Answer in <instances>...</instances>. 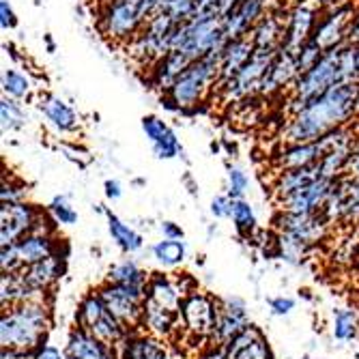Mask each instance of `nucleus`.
I'll return each mask as SVG.
<instances>
[{
    "mask_svg": "<svg viewBox=\"0 0 359 359\" xmlns=\"http://www.w3.org/2000/svg\"><path fill=\"white\" fill-rule=\"evenodd\" d=\"M222 351L224 359H273L267 336L252 323L233 340H228Z\"/></svg>",
    "mask_w": 359,
    "mask_h": 359,
    "instance_id": "18",
    "label": "nucleus"
},
{
    "mask_svg": "<svg viewBox=\"0 0 359 359\" xmlns=\"http://www.w3.org/2000/svg\"><path fill=\"white\" fill-rule=\"evenodd\" d=\"M276 226H278L280 233H286V235L295 237V239H299L312 248V245L325 241V237L330 235L332 222L323 215V211H318V213H286V211H280V215L276 217Z\"/></svg>",
    "mask_w": 359,
    "mask_h": 359,
    "instance_id": "13",
    "label": "nucleus"
},
{
    "mask_svg": "<svg viewBox=\"0 0 359 359\" xmlns=\"http://www.w3.org/2000/svg\"><path fill=\"white\" fill-rule=\"evenodd\" d=\"M250 187L248 175L239 166H228V196L233 198H243Z\"/></svg>",
    "mask_w": 359,
    "mask_h": 359,
    "instance_id": "41",
    "label": "nucleus"
},
{
    "mask_svg": "<svg viewBox=\"0 0 359 359\" xmlns=\"http://www.w3.org/2000/svg\"><path fill=\"white\" fill-rule=\"evenodd\" d=\"M181 323V314L168 310L164 306H157L155 302L144 297V312H142V327L149 330L157 338H168L175 334L177 325Z\"/></svg>",
    "mask_w": 359,
    "mask_h": 359,
    "instance_id": "25",
    "label": "nucleus"
},
{
    "mask_svg": "<svg viewBox=\"0 0 359 359\" xmlns=\"http://www.w3.org/2000/svg\"><path fill=\"white\" fill-rule=\"evenodd\" d=\"M351 46H359V7L355 11V18L351 22V28H348V41Z\"/></svg>",
    "mask_w": 359,
    "mask_h": 359,
    "instance_id": "53",
    "label": "nucleus"
},
{
    "mask_svg": "<svg viewBox=\"0 0 359 359\" xmlns=\"http://www.w3.org/2000/svg\"><path fill=\"white\" fill-rule=\"evenodd\" d=\"M239 3H241V0H219V18L228 15Z\"/></svg>",
    "mask_w": 359,
    "mask_h": 359,
    "instance_id": "56",
    "label": "nucleus"
},
{
    "mask_svg": "<svg viewBox=\"0 0 359 359\" xmlns=\"http://www.w3.org/2000/svg\"><path fill=\"white\" fill-rule=\"evenodd\" d=\"M248 325H250V316H248L245 304L239 297L224 299L219 304L217 325H215L211 340L217 342V346H224L228 340H233L239 332H243Z\"/></svg>",
    "mask_w": 359,
    "mask_h": 359,
    "instance_id": "20",
    "label": "nucleus"
},
{
    "mask_svg": "<svg viewBox=\"0 0 359 359\" xmlns=\"http://www.w3.org/2000/svg\"><path fill=\"white\" fill-rule=\"evenodd\" d=\"M22 201H24V189L5 181L3 183V203H22Z\"/></svg>",
    "mask_w": 359,
    "mask_h": 359,
    "instance_id": "49",
    "label": "nucleus"
},
{
    "mask_svg": "<svg viewBox=\"0 0 359 359\" xmlns=\"http://www.w3.org/2000/svg\"><path fill=\"white\" fill-rule=\"evenodd\" d=\"M22 273L28 280V284L43 295V292L60 278V273H62V260H60L58 254H52L46 260H39V263H35V265L24 267Z\"/></svg>",
    "mask_w": 359,
    "mask_h": 359,
    "instance_id": "28",
    "label": "nucleus"
},
{
    "mask_svg": "<svg viewBox=\"0 0 359 359\" xmlns=\"http://www.w3.org/2000/svg\"><path fill=\"white\" fill-rule=\"evenodd\" d=\"M278 50H254L252 58L248 60L245 67L226 84H222L213 95L222 97L224 104H241L250 97L260 93V84L269 69L271 60L276 58Z\"/></svg>",
    "mask_w": 359,
    "mask_h": 359,
    "instance_id": "8",
    "label": "nucleus"
},
{
    "mask_svg": "<svg viewBox=\"0 0 359 359\" xmlns=\"http://www.w3.org/2000/svg\"><path fill=\"white\" fill-rule=\"evenodd\" d=\"M359 336V310L338 308L334 310V338L340 342L355 340Z\"/></svg>",
    "mask_w": 359,
    "mask_h": 359,
    "instance_id": "32",
    "label": "nucleus"
},
{
    "mask_svg": "<svg viewBox=\"0 0 359 359\" xmlns=\"http://www.w3.org/2000/svg\"><path fill=\"white\" fill-rule=\"evenodd\" d=\"M144 292H147V299L155 302L157 306H164L168 310H175V312L181 310V302L187 295V292L183 290V286L175 284L172 280H168L164 276L149 278V282L144 286Z\"/></svg>",
    "mask_w": 359,
    "mask_h": 359,
    "instance_id": "26",
    "label": "nucleus"
},
{
    "mask_svg": "<svg viewBox=\"0 0 359 359\" xmlns=\"http://www.w3.org/2000/svg\"><path fill=\"white\" fill-rule=\"evenodd\" d=\"M26 121L28 116L26 110L22 108V102H15L11 97H3V102H0V127H3V132H20Z\"/></svg>",
    "mask_w": 359,
    "mask_h": 359,
    "instance_id": "35",
    "label": "nucleus"
},
{
    "mask_svg": "<svg viewBox=\"0 0 359 359\" xmlns=\"http://www.w3.org/2000/svg\"><path fill=\"white\" fill-rule=\"evenodd\" d=\"M276 248H278V256L290 265H297L299 260L306 256V252L310 250V245H306L304 241L290 237L286 233H278L276 237Z\"/></svg>",
    "mask_w": 359,
    "mask_h": 359,
    "instance_id": "37",
    "label": "nucleus"
},
{
    "mask_svg": "<svg viewBox=\"0 0 359 359\" xmlns=\"http://www.w3.org/2000/svg\"><path fill=\"white\" fill-rule=\"evenodd\" d=\"M231 217H233V222L237 226V231L243 233V235H250L256 228V213H254L252 205L245 198H235Z\"/></svg>",
    "mask_w": 359,
    "mask_h": 359,
    "instance_id": "38",
    "label": "nucleus"
},
{
    "mask_svg": "<svg viewBox=\"0 0 359 359\" xmlns=\"http://www.w3.org/2000/svg\"><path fill=\"white\" fill-rule=\"evenodd\" d=\"M357 118H359V93H357Z\"/></svg>",
    "mask_w": 359,
    "mask_h": 359,
    "instance_id": "59",
    "label": "nucleus"
},
{
    "mask_svg": "<svg viewBox=\"0 0 359 359\" xmlns=\"http://www.w3.org/2000/svg\"><path fill=\"white\" fill-rule=\"evenodd\" d=\"M191 65V60L183 54V52H179V50H170L164 58H161L155 67L149 72V82H151V86L153 88H157V90H161V93H166L172 84H175V80L189 67Z\"/></svg>",
    "mask_w": 359,
    "mask_h": 359,
    "instance_id": "23",
    "label": "nucleus"
},
{
    "mask_svg": "<svg viewBox=\"0 0 359 359\" xmlns=\"http://www.w3.org/2000/svg\"><path fill=\"white\" fill-rule=\"evenodd\" d=\"M32 299H41V292H37L28 284L22 271L3 273V278H0V302H3V308L7 306L13 308L18 304L32 302Z\"/></svg>",
    "mask_w": 359,
    "mask_h": 359,
    "instance_id": "27",
    "label": "nucleus"
},
{
    "mask_svg": "<svg viewBox=\"0 0 359 359\" xmlns=\"http://www.w3.org/2000/svg\"><path fill=\"white\" fill-rule=\"evenodd\" d=\"M142 132L149 138V142H155V140H159L161 136H166L170 132V125L164 123L155 114H149V116L142 118Z\"/></svg>",
    "mask_w": 359,
    "mask_h": 359,
    "instance_id": "43",
    "label": "nucleus"
},
{
    "mask_svg": "<svg viewBox=\"0 0 359 359\" xmlns=\"http://www.w3.org/2000/svg\"><path fill=\"white\" fill-rule=\"evenodd\" d=\"M155 15V0H106L97 7V30L114 48L132 43L149 18Z\"/></svg>",
    "mask_w": 359,
    "mask_h": 359,
    "instance_id": "3",
    "label": "nucleus"
},
{
    "mask_svg": "<svg viewBox=\"0 0 359 359\" xmlns=\"http://www.w3.org/2000/svg\"><path fill=\"white\" fill-rule=\"evenodd\" d=\"M0 359H28V353L15 351V348H3V357Z\"/></svg>",
    "mask_w": 359,
    "mask_h": 359,
    "instance_id": "57",
    "label": "nucleus"
},
{
    "mask_svg": "<svg viewBox=\"0 0 359 359\" xmlns=\"http://www.w3.org/2000/svg\"><path fill=\"white\" fill-rule=\"evenodd\" d=\"M233 205H235V198L233 196H215V198L211 201V213L215 217H231L233 215Z\"/></svg>",
    "mask_w": 359,
    "mask_h": 359,
    "instance_id": "45",
    "label": "nucleus"
},
{
    "mask_svg": "<svg viewBox=\"0 0 359 359\" xmlns=\"http://www.w3.org/2000/svg\"><path fill=\"white\" fill-rule=\"evenodd\" d=\"M346 177H351V179H357V181H359V142H357L355 153H353V157H351V161H348Z\"/></svg>",
    "mask_w": 359,
    "mask_h": 359,
    "instance_id": "52",
    "label": "nucleus"
},
{
    "mask_svg": "<svg viewBox=\"0 0 359 359\" xmlns=\"http://www.w3.org/2000/svg\"><path fill=\"white\" fill-rule=\"evenodd\" d=\"M280 0H241V3L224 15V35L228 41L245 37L252 32V28L267 15L271 7H276Z\"/></svg>",
    "mask_w": 359,
    "mask_h": 359,
    "instance_id": "15",
    "label": "nucleus"
},
{
    "mask_svg": "<svg viewBox=\"0 0 359 359\" xmlns=\"http://www.w3.org/2000/svg\"><path fill=\"white\" fill-rule=\"evenodd\" d=\"M48 213L54 219V224H60V226H72L78 222V211L72 207V203L65 198V196H56L48 207Z\"/></svg>",
    "mask_w": 359,
    "mask_h": 359,
    "instance_id": "39",
    "label": "nucleus"
},
{
    "mask_svg": "<svg viewBox=\"0 0 359 359\" xmlns=\"http://www.w3.org/2000/svg\"><path fill=\"white\" fill-rule=\"evenodd\" d=\"M338 179H316L310 185L292 191L286 198L278 201L280 211L286 213H318L332 196Z\"/></svg>",
    "mask_w": 359,
    "mask_h": 359,
    "instance_id": "16",
    "label": "nucleus"
},
{
    "mask_svg": "<svg viewBox=\"0 0 359 359\" xmlns=\"http://www.w3.org/2000/svg\"><path fill=\"white\" fill-rule=\"evenodd\" d=\"M325 52L310 39L302 50H299V54H297V67H299V76L302 74H306V72H310L314 65L320 60V56H323Z\"/></svg>",
    "mask_w": 359,
    "mask_h": 359,
    "instance_id": "42",
    "label": "nucleus"
},
{
    "mask_svg": "<svg viewBox=\"0 0 359 359\" xmlns=\"http://www.w3.org/2000/svg\"><path fill=\"white\" fill-rule=\"evenodd\" d=\"M0 26L5 30H13L18 26V18L13 7L9 5V0H0Z\"/></svg>",
    "mask_w": 359,
    "mask_h": 359,
    "instance_id": "47",
    "label": "nucleus"
},
{
    "mask_svg": "<svg viewBox=\"0 0 359 359\" xmlns=\"http://www.w3.org/2000/svg\"><path fill=\"white\" fill-rule=\"evenodd\" d=\"M314 3L320 7V11H327V9H336V7H342L346 3H353V0H314Z\"/></svg>",
    "mask_w": 359,
    "mask_h": 359,
    "instance_id": "55",
    "label": "nucleus"
},
{
    "mask_svg": "<svg viewBox=\"0 0 359 359\" xmlns=\"http://www.w3.org/2000/svg\"><path fill=\"white\" fill-rule=\"evenodd\" d=\"M299 78V67H297V54H292L284 48L278 50L276 58L271 60L269 69L260 84V93L263 97H271L276 93H282L286 86H292Z\"/></svg>",
    "mask_w": 359,
    "mask_h": 359,
    "instance_id": "19",
    "label": "nucleus"
},
{
    "mask_svg": "<svg viewBox=\"0 0 359 359\" xmlns=\"http://www.w3.org/2000/svg\"><path fill=\"white\" fill-rule=\"evenodd\" d=\"M0 269L3 273H18L24 269L22 260L18 256V248L13 245H3V252H0Z\"/></svg>",
    "mask_w": 359,
    "mask_h": 359,
    "instance_id": "44",
    "label": "nucleus"
},
{
    "mask_svg": "<svg viewBox=\"0 0 359 359\" xmlns=\"http://www.w3.org/2000/svg\"><path fill=\"white\" fill-rule=\"evenodd\" d=\"M357 310H359V306H357Z\"/></svg>",
    "mask_w": 359,
    "mask_h": 359,
    "instance_id": "60",
    "label": "nucleus"
},
{
    "mask_svg": "<svg viewBox=\"0 0 359 359\" xmlns=\"http://www.w3.org/2000/svg\"><path fill=\"white\" fill-rule=\"evenodd\" d=\"M357 93L359 82H340L308 108L286 121L282 129V144H306L327 136L334 129L348 125L357 118Z\"/></svg>",
    "mask_w": 359,
    "mask_h": 359,
    "instance_id": "1",
    "label": "nucleus"
},
{
    "mask_svg": "<svg viewBox=\"0 0 359 359\" xmlns=\"http://www.w3.org/2000/svg\"><path fill=\"white\" fill-rule=\"evenodd\" d=\"M41 211L26 201L3 203L0 209V245H13L35 231Z\"/></svg>",
    "mask_w": 359,
    "mask_h": 359,
    "instance_id": "12",
    "label": "nucleus"
},
{
    "mask_svg": "<svg viewBox=\"0 0 359 359\" xmlns=\"http://www.w3.org/2000/svg\"><path fill=\"white\" fill-rule=\"evenodd\" d=\"M121 194H123V189H121L118 181H106V196L110 201H118Z\"/></svg>",
    "mask_w": 359,
    "mask_h": 359,
    "instance_id": "54",
    "label": "nucleus"
},
{
    "mask_svg": "<svg viewBox=\"0 0 359 359\" xmlns=\"http://www.w3.org/2000/svg\"><path fill=\"white\" fill-rule=\"evenodd\" d=\"M76 320H78V327L86 330L97 340H102L110 346L121 344L129 334L125 325L108 310L100 292H88V295L80 302Z\"/></svg>",
    "mask_w": 359,
    "mask_h": 359,
    "instance_id": "7",
    "label": "nucleus"
},
{
    "mask_svg": "<svg viewBox=\"0 0 359 359\" xmlns=\"http://www.w3.org/2000/svg\"><path fill=\"white\" fill-rule=\"evenodd\" d=\"M161 233H164L166 239H183V228L175 222H164L161 224Z\"/></svg>",
    "mask_w": 359,
    "mask_h": 359,
    "instance_id": "50",
    "label": "nucleus"
},
{
    "mask_svg": "<svg viewBox=\"0 0 359 359\" xmlns=\"http://www.w3.org/2000/svg\"><path fill=\"white\" fill-rule=\"evenodd\" d=\"M295 308V299L292 297H273V299H269V310H271V314H276V316H286V314H290V310Z\"/></svg>",
    "mask_w": 359,
    "mask_h": 359,
    "instance_id": "48",
    "label": "nucleus"
},
{
    "mask_svg": "<svg viewBox=\"0 0 359 359\" xmlns=\"http://www.w3.org/2000/svg\"><path fill=\"white\" fill-rule=\"evenodd\" d=\"M118 359H168V351L153 334L140 336L136 332H129L118 344Z\"/></svg>",
    "mask_w": 359,
    "mask_h": 359,
    "instance_id": "24",
    "label": "nucleus"
},
{
    "mask_svg": "<svg viewBox=\"0 0 359 359\" xmlns=\"http://www.w3.org/2000/svg\"><path fill=\"white\" fill-rule=\"evenodd\" d=\"M35 359H67V353H60L56 346H39Z\"/></svg>",
    "mask_w": 359,
    "mask_h": 359,
    "instance_id": "51",
    "label": "nucleus"
},
{
    "mask_svg": "<svg viewBox=\"0 0 359 359\" xmlns=\"http://www.w3.org/2000/svg\"><path fill=\"white\" fill-rule=\"evenodd\" d=\"M254 43L250 39V35L245 37H239V39H233V41H228L222 50V58H219V78H217V84H215V90L226 84L228 80H233L245 65L248 60L252 58L254 54ZM213 90V93H215Z\"/></svg>",
    "mask_w": 359,
    "mask_h": 359,
    "instance_id": "21",
    "label": "nucleus"
},
{
    "mask_svg": "<svg viewBox=\"0 0 359 359\" xmlns=\"http://www.w3.org/2000/svg\"><path fill=\"white\" fill-rule=\"evenodd\" d=\"M219 15V0H194L191 18H209Z\"/></svg>",
    "mask_w": 359,
    "mask_h": 359,
    "instance_id": "46",
    "label": "nucleus"
},
{
    "mask_svg": "<svg viewBox=\"0 0 359 359\" xmlns=\"http://www.w3.org/2000/svg\"><path fill=\"white\" fill-rule=\"evenodd\" d=\"M357 7H359V3L353 0V3H346L342 7L320 11L316 28L312 32V41L323 52H330L334 48L344 46L348 41V28H351Z\"/></svg>",
    "mask_w": 359,
    "mask_h": 359,
    "instance_id": "10",
    "label": "nucleus"
},
{
    "mask_svg": "<svg viewBox=\"0 0 359 359\" xmlns=\"http://www.w3.org/2000/svg\"><path fill=\"white\" fill-rule=\"evenodd\" d=\"M39 110L43 112V116L50 121V125L60 134H78L80 132V116L78 112L65 102L60 100L58 95L52 93H43L39 100Z\"/></svg>",
    "mask_w": 359,
    "mask_h": 359,
    "instance_id": "22",
    "label": "nucleus"
},
{
    "mask_svg": "<svg viewBox=\"0 0 359 359\" xmlns=\"http://www.w3.org/2000/svg\"><path fill=\"white\" fill-rule=\"evenodd\" d=\"M108 231H110V237L112 241L127 254H134L142 248L144 239L142 235H138L132 226H127L123 219H118L114 213H108Z\"/></svg>",
    "mask_w": 359,
    "mask_h": 359,
    "instance_id": "31",
    "label": "nucleus"
},
{
    "mask_svg": "<svg viewBox=\"0 0 359 359\" xmlns=\"http://www.w3.org/2000/svg\"><path fill=\"white\" fill-rule=\"evenodd\" d=\"M50 325L48 306L41 299H32L9 308L0 318V344L3 348L35 351L41 346Z\"/></svg>",
    "mask_w": 359,
    "mask_h": 359,
    "instance_id": "4",
    "label": "nucleus"
},
{
    "mask_svg": "<svg viewBox=\"0 0 359 359\" xmlns=\"http://www.w3.org/2000/svg\"><path fill=\"white\" fill-rule=\"evenodd\" d=\"M217 312L219 306L203 295V292H187L181 302V323L183 327L194 336V338H203V340H211L215 325H217Z\"/></svg>",
    "mask_w": 359,
    "mask_h": 359,
    "instance_id": "11",
    "label": "nucleus"
},
{
    "mask_svg": "<svg viewBox=\"0 0 359 359\" xmlns=\"http://www.w3.org/2000/svg\"><path fill=\"white\" fill-rule=\"evenodd\" d=\"M151 147H153V153H155L157 159H175L183 151V147H181V142H179V138H177V134L172 132V129L166 136H161L159 140L151 142Z\"/></svg>",
    "mask_w": 359,
    "mask_h": 359,
    "instance_id": "40",
    "label": "nucleus"
},
{
    "mask_svg": "<svg viewBox=\"0 0 359 359\" xmlns=\"http://www.w3.org/2000/svg\"><path fill=\"white\" fill-rule=\"evenodd\" d=\"M3 93L5 97H11L15 102H28L32 97V82L26 74L18 69H5L3 72Z\"/></svg>",
    "mask_w": 359,
    "mask_h": 359,
    "instance_id": "34",
    "label": "nucleus"
},
{
    "mask_svg": "<svg viewBox=\"0 0 359 359\" xmlns=\"http://www.w3.org/2000/svg\"><path fill=\"white\" fill-rule=\"evenodd\" d=\"M18 248V256L22 260V265H35L39 260H46L48 256L56 254L54 252V239L52 235H41V233H30L24 239H20L15 243Z\"/></svg>",
    "mask_w": 359,
    "mask_h": 359,
    "instance_id": "30",
    "label": "nucleus"
},
{
    "mask_svg": "<svg viewBox=\"0 0 359 359\" xmlns=\"http://www.w3.org/2000/svg\"><path fill=\"white\" fill-rule=\"evenodd\" d=\"M359 82L357 80V46L344 43L325 52L320 60L306 74H302L290 86V100L286 104L288 116H295L320 95L340 82Z\"/></svg>",
    "mask_w": 359,
    "mask_h": 359,
    "instance_id": "2",
    "label": "nucleus"
},
{
    "mask_svg": "<svg viewBox=\"0 0 359 359\" xmlns=\"http://www.w3.org/2000/svg\"><path fill=\"white\" fill-rule=\"evenodd\" d=\"M226 43L228 39L224 35V18L209 15V18H191L179 22L170 50L183 52L194 62L209 54L222 52Z\"/></svg>",
    "mask_w": 359,
    "mask_h": 359,
    "instance_id": "6",
    "label": "nucleus"
},
{
    "mask_svg": "<svg viewBox=\"0 0 359 359\" xmlns=\"http://www.w3.org/2000/svg\"><path fill=\"white\" fill-rule=\"evenodd\" d=\"M323 179L320 177V168H318V161L312 166L306 168H295V170H286L278 175V181L273 185V194H276V201H282L286 196H290L292 191H297L306 185H310L312 181Z\"/></svg>",
    "mask_w": 359,
    "mask_h": 359,
    "instance_id": "29",
    "label": "nucleus"
},
{
    "mask_svg": "<svg viewBox=\"0 0 359 359\" xmlns=\"http://www.w3.org/2000/svg\"><path fill=\"white\" fill-rule=\"evenodd\" d=\"M288 11H290V5L280 0V3L276 7H271L267 11V15L252 28L250 39L256 50H280L282 48L284 35H286Z\"/></svg>",
    "mask_w": 359,
    "mask_h": 359,
    "instance_id": "17",
    "label": "nucleus"
},
{
    "mask_svg": "<svg viewBox=\"0 0 359 359\" xmlns=\"http://www.w3.org/2000/svg\"><path fill=\"white\" fill-rule=\"evenodd\" d=\"M219 58L222 52L209 54L205 58L194 60L189 67L175 80V84L164 93L166 102L175 110L189 112L198 108L207 93L215 90L217 78H219Z\"/></svg>",
    "mask_w": 359,
    "mask_h": 359,
    "instance_id": "5",
    "label": "nucleus"
},
{
    "mask_svg": "<svg viewBox=\"0 0 359 359\" xmlns=\"http://www.w3.org/2000/svg\"><path fill=\"white\" fill-rule=\"evenodd\" d=\"M102 299L106 302L108 310L125 325L127 330L142 327V312H144V286H127L108 282L100 290Z\"/></svg>",
    "mask_w": 359,
    "mask_h": 359,
    "instance_id": "9",
    "label": "nucleus"
},
{
    "mask_svg": "<svg viewBox=\"0 0 359 359\" xmlns=\"http://www.w3.org/2000/svg\"><path fill=\"white\" fill-rule=\"evenodd\" d=\"M318 15H320V7L314 0H297L295 5H290L282 48L292 54H299V50L312 39Z\"/></svg>",
    "mask_w": 359,
    "mask_h": 359,
    "instance_id": "14",
    "label": "nucleus"
},
{
    "mask_svg": "<svg viewBox=\"0 0 359 359\" xmlns=\"http://www.w3.org/2000/svg\"><path fill=\"white\" fill-rule=\"evenodd\" d=\"M108 282L127 284V286H147L149 278H147V273L134 263V260H123V263H116V265L108 271Z\"/></svg>",
    "mask_w": 359,
    "mask_h": 359,
    "instance_id": "36",
    "label": "nucleus"
},
{
    "mask_svg": "<svg viewBox=\"0 0 359 359\" xmlns=\"http://www.w3.org/2000/svg\"><path fill=\"white\" fill-rule=\"evenodd\" d=\"M153 258L161 267H177L185 260V243L183 239H161L153 248Z\"/></svg>",
    "mask_w": 359,
    "mask_h": 359,
    "instance_id": "33",
    "label": "nucleus"
},
{
    "mask_svg": "<svg viewBox=\"0 0 359 359\" xmlns=\"http://www.w3.org/2000/svg\"><path fill=\"white\" fill-rule=\"evenodd\" d=\"M357 80H359V46H357Z\"/></svg>",
    "mask_w": 359,
    "mask_h": 359,
    "instance_id": "58",
    "label": "nucleus"
}]
</instances>
